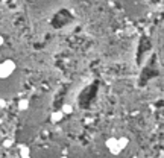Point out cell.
I'll list each match as a JSON object with an SVG mask.
<instances>
[{
	"label": "cell",
	"mask_w": 164,
	"mask_h": 158,
	"mask_svg": "<svg viewBox=\"0 0 164 158\" xmlns=\"http://www.w3.org/2000/svg\"><path fill=\"white\" fill-rule=\"evenodd\" d=\"M23 158H31V157H23Z\"/></svg>",
	"instance_id": "cell-6"
},
{
	"label": "cell",
	"mask_w": 164,
	"mask_h": 158,
	"mask_svg": "<svg viewBox=\"0 0 164 158\" xmlns=\"http://www.w3.org/2000/svg\"><path fill=\"white\" fill-rule=\"evenodd\" d=\"M106 147H108V151L113 154V155H118L123 149L120 147V145H118V138H116V137H109L108 140L105 141Z\"/></svg>",
	"instance_id": "cell-2"
},
{
	"label": "cell",
	"mask_w": 164,
	"mask_h": 158,
	"mask_svg": "<svg viewBox=\"0 0 164 158\" xmlns=\"http://www.w3.org/2000/svg\"><path fill=\"white\" fill-rule=\"evenodd\" d=\"M26 106H27V102H26V101L20 102V110H23V108H26Z\"/></svg>",
	"instance_id": "cell-4"
},
{
	"label": "cell",
	"mask_w": 164,
	"mask_h": 158,
	"mask_svg": "<svg viewBox=\"0 0 164 158\" xmlns=\"http://www.w3.org/2000/svg\"><path fill=\"white\" fill-rule=\"evenodd\" d=\"M14 72H15V62L14 61L6 59V61H2L0 62V78L2 79L9 78Z\"/></svg>",
	"instance_id": "cell-1"
},
{
	"label": "cell",
	"mask_w": 164,
	"mask_h": 158,
	"mask_svg": "<svg viewBox=\"0 0 164 158\" xmlns=\"http://www.w3.org/2000/svg\"><path fill=\"white\" fill-rule=\"evenodd\" d=\"M2 43H3V38H0V44H2Z\"/></svg>",
	"instance_id": "cell-5"
},
{
	"label": "cell",
	"mask_w": 164,
	"mask_h": 158,
	"mask_svg": "<svg viewBox=\"0 0 164 158\" xmlns=\"http://www.w3.org/2000/svg\"><path fill=\"white\" fill-rule=\"evenodd\" d=\"M118 145H120V147H122V149H125V147L128 146L129 145V138L128 137H118Z\"/></svg>",
	"instance_id": "cell-3"
}]
</instances>
